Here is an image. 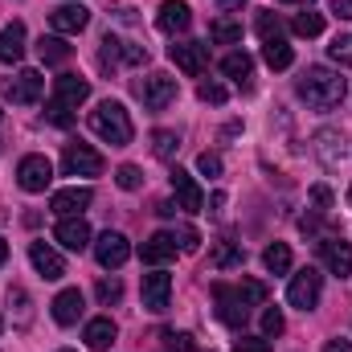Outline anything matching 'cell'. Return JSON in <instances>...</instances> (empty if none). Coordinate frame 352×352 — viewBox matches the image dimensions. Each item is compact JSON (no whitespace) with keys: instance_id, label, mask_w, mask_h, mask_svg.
<instances>
[{"instance_id":"cell-17","label":"cell","mask_w":352,"mask_h":352,"mask_svg":"<svg viewBox=\"0 0 352 352\" xmlns=\"http://www.w3.org/2000/svg\"><path fill=\"white\" fill-rule=\"evenodd\" d=\"M54 98H58L62 107L78 111V107L90 98V82L78 78V74H58V78H54Z\"/></svg>"},{"instance_id":"cell-49","label":"cell","mask_w":352,"mask_h":352,"mask_svg":"<svg viewBox=\"0 0 352 352\" xmlns=\"http://www.w3.org/2000/svg\"><path fill=\"white\" fill-rule=\"evenodd\" d=\"M4 258H8V242L0 238V266H4Z\"/></svg>"},{"instance_id":"cell-8","label":"cell","mask_w":352,"mask_h":352,"mask_svg":"<svg viewBox=\"0 0 352 352\" xmlns=\"http://www.w3.org/2000/svg\"><path fill=\"white\" fill-rule=\"evenodd\" d=\"M168 58L176 62V70H184L188 78L205 74V66H209V50L201 41H176V45H168Z\"/></svg>"},{"instance_id":"cell-15","label":"cell","mask_w":352,"mask_h":352,"mask_svg":"<svg viewBox=\"0 0 352 352\" xmlns=\"http://www.w3.org/2000/svg\"><path fill=\"white\" fill-rule=\"evenodd\" d=\"M29 263H33V270H37L41 278H50V283H58V278L66 274L62 254H58L54 246H45V242H29Z\"/></svg>"},{"instance_id":"cell-4","label":"cell","mask_w":352,"mask_h":352,"mask_svg":"<svg viewBox=\"0 0 352 352\" xmlns=\"http://www.w3.org/2000/svg\"><path fill=\"white\" fill-rule=\"evenodd\" d=\"M213 299H217V316H221L226 328H242V324L250 320V303L238 295V287L217 283V287H213Z\"/></svg>"},{"instance_id":"cell-52","label":"cell","mask_w":352,"mask_h":352,"mask_svg":"<svg viewBox=\"0 0 352 352\" xmlns=\"http://www.w3.org/2000/svg\"><path fill=\"white\" fill-rule=\"evenodd\" d=\"M58 352H74V349H58Z\"/></svg>"},{"instance_id":"cell-14","label":"cell","mask_w":352,"mask_h":352,"mask_svg":"<svg viewBox=\"0 0 352 352\" xmlns=\"http://www.w3.org/2000/svg\"><path fill=\"white\" fill-rule=\"evenodd\" d=\"M144 307L148 311H164L168 307V299H173V274H164V270H152V274H144Z\"/></svg>"},{"instance_id":"cell-22","label":"cell","mask_w":352,"mask_h":352,"mask_svg":"<svg viewBox=\"0 0 352 352\" xmlns=\"http://www.w3.org/2000/svg\"><path fill=\"white\" fill-rule=\"evenodd\" d=\"M21 58H25V25L12 21V25L0 29V62L8 66V62H21Z\"/></svg>"},{"instance_id":"cell-50","label":"cell","mask_w":352,"mask_h":352,"mask_svg":"<svg viewBox=\"0 0 352 352\" xmlns=\"http://www.w3.org/2000/svg\"><path fill=\"white\" fill-rule=\"evenodd\" d=\"M221 4H230V8H234V4H242V0H221Z\"/></svg>"},{"instance_id":"cell-19","label":"cell","mask_w":352,"mask_h":352,"mask_svg":"<svg viewBox=\"0 0 352 352\" xmlns=\"http://www.w3.org/2000/svg\"><path fill=\"white\" fill-rule=\"evenodd\" d=\"M320 254H324V266H328L332 274H340V278H349L352 274V246L349 242H340V238H324V242H320Z\"/></svg>"},{"instance_id":"cell-36","label":"cell","mask_w":352,"mask_h":352,"mask_svg":"<svg viewBox=\"0 0 352 352\" xmlns=\"http://www.w3.org/2000/svg\"><path fill=\"white\" fill-rule=\"evenodd\" d=\"M238 295H242L250 307H258V303H266V283H258V278H242V283H238Z\"/></svg>"},{"instance_id":"cell-37","label":"cell","mask_w":352,"mask_h":352,"mask_svg":"<svg viewBox=\"0 0 352 352\" xmlns=\"http://www.w3.org/2000/svg\"><path fill=\"white\" fill-rule=\"evenodd\" d=\"M94 295H98V303H107V307H111V303H119V299H123V283H119V278H102V283L94 287Z\"/></svg>"},{"instance_id":"cell-35","label":"cell","mask_w":352,"mask_h":352,"mask_svg":"<svg viewBox=\"0 0 352 352\" xmlns=\"http://www.w3.org/2000/svg\"><path fill=\"white\" fill-rule=\"evenodd\" d=\"M328 58H332L336 66H352V33H340V37L328 45Z\"/></svg>"},{"instance_id":"cell-38","label":"cell","mask_w":352,"mask_h":352,"mask_svg":"<svg viewBox=\"0 0 352 352\" xmlns=\"http://www.w3.org/2000/svg\"><path fill=\"white\" fill-rule=\"evenodd\" d=\"M115 184H119V188H123V192H135V188H140V184H144V173H140V168H135V164H123V168H119V173H115Z\"/></svg>"},{"instance_id":"cell-33","label":"cell","mask_w":352,"mask_h":352,"mask_svg":"<svg viewBox=\"0 0 352 352\" xmlns=\"http://www.w3.org/2000/svg\"><path fill=\"white\" fill-rule=\"evenodd\" d=\"M176 148H180V140H176L173 131H152V152H156L160 160H173Z\"/></svg>"},{"instance_id":"cell-54","label":"cell","mask_w":352,"mask_h":352,"mask_svg":"<svg viewBox=\"0 0 352 352\" xmlns=\"http://www.w3.org/2000/svg\"><path fill=\"white\" fill-rule=\"evenodd\" d=\"M0 328H4V320H0Z\"/></svg>"},{"instance_id":"cell-40","label":"cell","mask_w":352,"mask_h":352,"mask_svg":"<svg viewBox=\"0 0 352 352\" xmlns=\"http://www.w3.org/2000/svg\"><path fill=\"white\" fill-rule=\"evenodd\" d=\"M197 98H201V102H213V107H221V102L230 98V90L221 87V82H201V87H197Z\"/></svg>"},{"instance_id":"cell-18","label":"cell","mask_w":352,"mask_h":352,"mask_svg":"<svg viewBox=\"0 0 352 352\" xmlns=\"http://www.w3.org/2000/svg\"><path fill=\"white\" fill-rule=\"evenodd\" d=\"M140 258L148 266H164L176 258V234H168V230H160V234H152L144 246H140Z\"/></svg>"},{"instance_id":"cell-9","label":"cell","mask_w":352,"mask_h":352,"mask_svg":"<svg viewBox=\"0 0 352 352\" xmlns=\"http://www.w3.org/2000/svg\"><path fill=\"white\" fill-rule=\"evenodd\" d=\"M0 90L12 98V102H21V107H29V102H37L41 98V90H45V78L37 74V70H21L16 78H4Z\"/></svg>"},{"instance_id":"cell-47","label":"cell","mask_w":352,"mask_h":352,"mask_svg":"<svg viewBox=\"0 0 352 352\" xmlns=\"http://www.w3.org/2000/svg\"><path fill=\"white\" fill-rule=\"evenodd\" d=\"M332 12H336L340 21H352V0H332Z\"/></svg>"},{"instance_id":"cell-31","label":"cell","mask_w":352,"mask_h":352,"mask_svg":"<svg viewBox=\"0 0 352 352\" xmlns=\"http://www.w3.org/2000/svg\"><path fill=\"white\" fill-rule=\"evenodd\" d=\"M263 58H266L270 70H287V66L295 62V54H291L287 41H263Z\"/></svg>"},{"instance_id":"cell-2","label":"cell","mask_w":352,"mask_h":352,"mask_svg":"<svg viewBox=\"0 0 352 352\" xmlns=\"http://www.w3.org/2000/svg\"><path fill=\"white\" fill-rule=\"evenodd\" d=\"M90 131H94L102 144H111V148H127V144H131V135H135L127 107H123V102H115V98H102V102L90 111Z\"/></svg>"},{"instance_id":"cell-43","label":"cell","mask_w":352,"mask_h":352,"mask_svg":"<svg viewBox=\"0 0 352 352\" xmlns=\"http://www.w3.org/2000/svg\"><path fill=\"white\" fill-rule=\"evenodd\" d=\"M234 352H270V344H266V336H242V340H234Z\"/></svg>"},{"instance_id":"cell-28","label":"cell","mask_w":352,"mask_h":352,"mask_svg":"<svg viewBox=\"0 0 352 352\" xmlns=\"http://www.w3.org/2000/svg\"><path fill=\"white\" fill-rule=\"evenodd\" d=\"M209 37H213L217 45H238V41H242V21H234V16H217V21L209 25Z\"/></svg>"},{"instance_id":"cell-26","label":"cell","mask_w":352,"mask_h":352,"mask_svg":"<svg viewBox=\"0 0 352 352\" xmlns=\"http://www.w3.org/2000/svg\"><path fill=\"white\" fill-rule=\"evenodd\" d=\"M316 152L324 156L328 168H340V164H344V140H340L336 131H320V135H316Z\"/></svg>"},{"instance_id":"cell-25","label":"cell","mask_w":352,"mask_h":352,"mask_svg":"<svg viewBox=\"0 0 352 352\" xmlns=\"http://www.w3.org/2000/svg\"><path fill=\"white\" fill-rule=\"evenodd\" d=\"M242 263H246L242 242H217V246L209 250V266H213V270H230V266H242Z\"/></svg>"},{"instance_id":"cell-11","label":"cell","mask_w":352,"mask_h":352,"mask_svg":"<svg viewBox=\"0 0 352 352\" xmlns=\"http://www.w3.org/2000/svg\"><path fill=\"white\" fill-rule=\"evenodd\" d=\"M54 242L62 246V250H74V254H82L90 246V226L87 217H62L58 221V230H54Z\"/></svg>"},{"instance_id":"cell-41","label":"cell","mask_w":352,"mask_h":352,"mask_svg":"<svg viewBox=\"0 0 352 352\" xmlns=\"http://www.w3.org/2000/svg\"><path fill=\"white\" fill-rule=\"evenodd\" d=\"M283 328H287L283 311H278V307H266L263 311V336H283Z\"/></svg>"},{"instance_id":"cell-42","label":"cell","mask_w":352,"mask_h":352,"mask_svg":"<svg viewBox=\"0 0 352 352\" xmlns=\"http://www.w3.org/2000/svg\"><path fill=\"white\" fill-rule=\"evenodd\" d=\"M176 242H180V250H184V254H192V250L201 246V234H197L192 226H180V234H176Z\"/></svg>"},{"instance_id":"cell-30","label":"cell","mask_w":352,"mask_h":352,"mask_svg":"<svg viewBox=\"0 0 352 352\" xmlns=\"http://www.w3.org/2000/svg\"><path fill=\"white\" fill-rule=\"evenodd\" d=\"M291 33H295V37H320V33H324V16L311 12V8H303V12H295Z\"/></svg>"},{"instance_id":"cell-45","label":"cell","mask_w":352,"mask_h":352,"mask_svg":"<svg viewBox=\"0 0 352 352\" xmlns=\"http://www.w3.org/2000/svg\"><path fill=\"white\" fill-rule=\"evenodd\" d=\"M164 340L173 344V352H197V344H192V336H188V332H168Z\"/></svg>"},{"instance_id":"cell-27","label":"cell","mask_w":352,"mask_h":352,"mask_svg":"<svg viewBox=\"0 0 352 352\" xmlns=\"http://www.w3.org/2000/svg\"><path fill=\"white\" fill-rule=\"evenodd\" d=\"M37 54H41V62H45V66H66V62H70V45H66V37H62V33L41 37V41H37Z\"/></svg>"},{"instance_id":"cell-1","label":"cell","mask_w":352,"mask_h":352,"mask_svg":"<svg viewBox=\"0 0 352 352\" xmlns=\"http://www.w3.org/2000/svg\"><path fill=\"white\" fill-rule=\"evenodd\" d=\"M344 94H349V82H344L336 70H328V66H311V70L299 78V98H303L311 111H332V107L344 102Z\"/></svg>"},{"instance_id":"cell-46","label":"cell","mask_w":352,"mask_h":352,"mask_svg":"<svg viewBox=\"0 0 352 352\" xmlns=\"http://www.w3.org/2000/svg\"><path fill=\"white\" fill-rule=\"evenodd\" d=\"M311 201H316V213H328V209H332V192H328L324 184L311 188Z\"/></svg>"},{"instance_id":"cell-51","label":"cell","mask_w":352,"mask_h":352,"mask_svg":"<svg viewBox=\"0 0 352 352\" xmlns=\"http://www.w3.org/2000/svg\"><path fill=\"white\" fill-rule=\"evenodd\" d=\"M287 4H303V0H287Z\"/></svg>"},{"instance_id":"cell-10","label":"cell","mask_w":352,"mask_h":352,"mask_svg":"<svg viewBox=\"0 0 352 352\" xmlns=\"http://www.w3.org/2000/svg\"><path fill=\"white\" fill-rule=\"evenodd\" d=\"M140 98H144L148 111H164L176 98V78L173 74H148V78L140 82Z\"/></svg>"},{"instance_id":"cell-5","label":"cell","mask_w":352,"mask_h":352,"mask_svg":"<svg viewBox=\"0 0 352 352\" xmlns=\"http://www.w3.org/2000/svg\"><path fill=\"white\" fill-rule=\"evenodd\" d=\"M94 258H98L102 270H119V266L131 258V242H127L119 230H107V234L94 242Z\"/></svg>"},{"instance_id":"cell-53","label":"cell","mask_w":352,"mask_h":352,"mask_svg":"<svg viewBox=\"0 0 352 352\" xmlns=\"http://www.w3.org/2000/svg\"><path fill=\"white\" fill-rule=\"evenodd\" d=\"M349 201H352V188H349Z\"/></svg>"},{"instance_id":"cell-39","label":"cell","mask_w":352,"mask_h":352,"mask_svg":"<svg viewBox=\"0 0 352 352\" xmlns=\"http://www.w3.org/2000/svg\"><path fill=\"white\" fill-rule=\"evenodd\" d=\"M45 119H50L54 127H70V123H74V111H70V107H62L58 98H50V107H45Z\"/></svg>"},{"instance_id":"cell-16","label":"cell","mask_w":352,"mask_h":352,"mask_svg":"<svg viewBox=\"0 0 352 352\" xmlns=\"http://www.w3.org/2000/svg\"><path fill=\"white\" fill-rule=\"evenodd\" d=\"M90 201H94V192H90L87 184L78 188H62V192H54V201H50V209L58 213V217H82V209H90Z\"/></svg>"},{"instance_id":"cell-13","label":"cell","mask_w":352,"mask_h":352,"mask_svg":"<svg viewBox=\"0 0 352 352\" xmlns=\"http://www.w3.org/2000/svg\"><path fill=\"white\" fill-rule=\"evenodd\" d=\"M50 25H54V33L74 37V33H82V29L90 25V8L87 4H62V8L50 12Z\"/></svg>"},{"instance_id":"cell-32","label":"cell","mask_w":352,"mask_h":352,"mask_svg":"<svg viewBox=\"0 0 352 352\" xmlns=\"http://www.w3.org/2000/svg\"><path fill=\"white\" fill-rule=\"evenodd\" d=\"M254 29H258V37H263V41H283V21H278L274 12H258Z\"/></svg>"},{"instance_id":"cell-21","label":"cell","mask_w":352,"mask_h":352,"mask_svg":"<svg viewBox=\"0 0 352 352\" xmlns=\"http://www.w3.org/2000/svg\"><path fill=\"white\" fill-rule=\"evenodd\" d=\"M50 307H54V320H58L62 328H70V324H78V316H82L87 299H82V291H78V287H66Z\"/></svg>"},{"instance_id":"cell-24","label":"cell","mask_w":352,"mask_h":352,"mask_svg":"<svg viewBox=\"0 0 352 352\" xmlns=\"http://www.w3.org/2000/svg\"><path fill=\"white\" fill-rule=\"evenodd\" d=\"M221 74H230L238 87H250L254 58H250V54H242V50H234V54H226V58H221Z\"/></svg>"},{"instance_id":"cell-7","label":"cell","mask_w":352,"mask_h":352,"mask_svg":"<svg viewBox=\"0 0 352 352\" xmlns=\"http://www.w3.org/2000/svg\"><path fill=\"white\" fill-rule=\"evenodd\" d=\"M62 168H66V176H98L102 173V156L90 144H66Z\"/></svg>"},{"instance_id":"cell-48","label":"cell","mask_w":352,"mask_h":352,"mask_svg":"<svg viewBox=\"0 0 352 352\" xmlns=\"http://www.w3.org/2000/svg\"><path fill=\"white\" fill-rule=\"evenodd\" d=\"M324 352H352V340H340V336H336V340L324 344Z\"/></svg>"},{"instance_id":"cell-29","label":"cell","mask_w":352,"mask_h":352,"mask_svg":"<svg viewBox=\"0 0 352 352\" xmlns=\"http://www.w3.org/2000/svg\"><path fill=\"white\" fill-rule=\"evenodd\" d=\"M263 266L270 274H287V270H291V246H287V242H270L263 250Z\"/></svg>"},{"instance_id":"cell-34","label":"cell","mask_w":352,"mask_h":352,"mask_svg":"<svg viewBox=\"0 0 352 352\" xmlns=\"http://www.w3.org/2000/svg\"><path fill=\"white\" fill-rule=\"evenodd\" d=\"M119 58H123V41L107 33V37H102V50H98V62H102L107 70H115V66H119Z\"/></svg>"},{"instance_id":"cell-23","label":"cell","mask_w":352,"mask_h":352,"mask_svg":"<svg viewBox=\"0 0 352 352\" xmlns=\"http://www.w3.org/2000/svg\"><path fill=\"white\" fill-rule=\"evenodd\" d=\"M87 349L90 352H107L111 344H115V320L111 316H98V320H90L87 324Z\"/></svg>"},{"instance_id":"cell-3","label":"cell","mask_w":352,"mask_h":352,"mask_svg":"<svg viewBox=\"0 0 352 352\" xmlns=\"http://www.w3.org/2000/svg\"><path fill=\"white\" fill-rule=\"evenodd\" d=\"M320 291H324V274L316 266H303L299 274H291V287H287V303L299 307V311H311L320 303Z\"/></svg>"},{"instance_id":"cell-12","label":"cell","mask_w":352,"mask_h":352,"mask_svg":"<svg viewBox=\"0 0 352 352\" xmlns=\"http://www.w3.org/2000/svg\"><path fill=\"white\" fill-rule=\"evenodd\" d=\"M173 192H176V209H184V213H201L205 209L201 184L184 173V168H173Z\"/></svg>"},{"instance_id":"cell-20","label":"cell","mask_w":352,"mask_h":352,"mask_svg":"<svg viewBox=\"0 0 352 352\" xmlns=\"http://www.w3.org/2000/svg\"><path fill=\"white\" fill-rule=\"evenodd\" d=\"M156 25H160V33L176 37V33H184V29L192 25V12H188V4H184V0H164V4H160Z\"/></svg>"},{"instance_id":"cell-44","label":"cell","mask_w":352,"mask_h":352,"mask_svg":"<svg viewBox=\"0 0 352 352\" xmlns=\"http://www.w3.org/2000/svg\"><path fill=\"white\" fill-rule=\"evenodd\" d=\"M197 168H201V176H221V156H213V152H201Z\"/></svg>"},{"instance_id":"cell-6","label":"cell","mask_w":352,"mask_h":352,"mask_svg":"<svg viewBox=\"0 0 352 352\" xmlns=\"http://www.w3.org/2000/svg\"><path fill=\"white\" fill-rule=\"evenodd\" d=\"M50 180H54V164H50L45 156H25V160L16 164V184H21L25 192H45Z\"/></svg>"}]
</instances>
